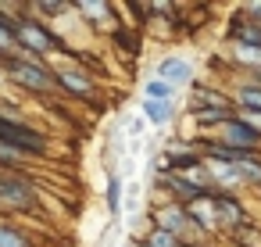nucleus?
Masks as SVG:
<instances>
[{"instance_id": "nucleus-1", "label": "nucleus", "mask_w": 261, "mask_h": 247, "mask_svg": "<svg viewBox=\"0 0 261 247\" xmlns=\"http://www.w3.org/2000/svg\"><path fill=\"white\" fill-rule=\"evenodd\" d=\"M0 143L18 151V154H43L47 151V140L33 126H22L15 118H4V115H0Z\"/></svg>"}, {"instance_id": "nucleus-2", "label": "nucleus", "mask_w": 261, "mask_h": 247, "mask_svg": "<svg viewBox=\"0 0 261 247\" xmlns=\"http://www.w3.org/2000/svg\"><path fill=\"white\" fill-rule=\"evenodd\" d=\"M4 65H8V72L22 83V86H29V90H50L54 83H58V76H50L47 68H40V65H33V61H15V58H4Z\"/></svg>"}, {"instance_id": "nucleus-3", "label": "nucleus", "mask_w": 261, "mask_h": 247, "mask_svg": "<svg viewBox=\"0 0 261 247\" xmlns=\"http://www.w3.org/2000/svg\"><path fill=\"white\" fill-rule=\"evenodd\" d=\"M222 136H225L229 147H240V151H250V147L261 143V133H257L247 118H229V122L222 126Z\"/></svg>"}, {"instance_id": "nucleus-4", "label": "nucleus", "mask_w": 261, "mask_h": 247, "mask_svg": "<svg viewBox=\"0 0 261 247\" xmlns=\"http://www.w3.org/2000/svg\"><path fill=\"white\" fill-rule=\"evenodd\" d=\"M15 36H18V43L22 47H29V51H36V54H43V51H50L58 40L43 29V26H36V22H15Z\"/></svg>"}, {"instance_id": "nucleus-5", "label": "nucleus", "mask_w": 261, "mask_h": 247, "mask_svg": "<svg viewBox=\"0 0 261 247\" xmlns=\"http://www.w3.org/2000/svg\"><path fill=\"white\" fill-rule=\"evenodd\" d=\"M0 201L18 204V208H29V204L36 201L33 183H25L22 176H0Z\"/></svg>"}, {"instance_id": "nucleus-6", "label": "nucleus", "mask_w": 261, "mask_h": 247, "mask_svg": "<svg viewBox=\"0 0 261 247\" xmlns=\"http://www.w3.org/2000/svg\"><path fill=\"white\" fill-rule=\"evenodd\" d=\"M190 76H193V68H190L186 58H165V61L158 65V79H165V83H172V86L190 83Z\"/></svg>"}, {"instance_id": "nucleus-7", "label": "nucleus", "mask_w": 261, "mask_h": 247, "mask_svg": "<svg viewBox=\"0 0 261 247\" xmlns=\"http://www.w3.org/2000/svg\"><path fill=\"white\" fill-rule=\"evenodd\" d=\"M215 208H218V218L225 222V226H236V229H243V208H240V201L232 197V193H215Z\"/></svg>"}, {"instance_id": "nucleus-8", "label": "nucleus", "mask_w": 261, "mask_h": 247, "mask_svg": "<svg viewBox=\"0 0 261 247\" xmlns=\"http://www.w3.org/2000/svg\"><path fill=\"white\" fill-rule=\"evenodd\" d=\"M207 158L211 161H222V165H247V161H254L250 151H240V147H229V143H211L207 147Z\"/></svg>"}, {"instance_id": "nucleus-9", "label": "nucleus", "mask_w": 261, "mask_h": 247, "mask_svg": "<svg viewBox=\"0 0 261 247\" xmlns=\"http://www.w3.org/2000/svg\"><path fill=\"white\" fill-rule=\"evenodd\" d=\"M215 193H218V190H215ZM215 193L197 197L193 204H186V215H190L193 222H200L204 229H211V226H215V211H218V208H215Z\"/></svg>"}, {"instance_id": "nucleus-10", "label": "nucleus", "mask_w": 261, "mask_h": 247, "mask_svg": "<svg viewBox=\"0 0 261 247\" xmlns=\"http://www.w3.org/2000/svg\"><path fill=\"white\" fill-rule=\"evenodd\" d=\"M218 108H229V101H225L222 93H215V90H207V86H197V90H193V115H197V111H218Z\"/></svg>"}, {"instance_id": "nucleus-11", "label": "nucleus", "mask_w": 261, "mask_h": 247, "mask_svg": "<svg viewBox=\"0 0 261 247\" xmlns=\"http://www.w3.org/2000/svg\"><path fill=\"white\" fill-rule=\"evenodd\" d=\"M54 76H58L61 86H68V90L79 93V97H90V93H93V83L86 79V72H54Z\"/></svg>"}, {"instance_id": "nucleus-12", "label": "nucleus", "mask_w": 261, "mask_h": 247, "mask_svg": "<svg viewBox=\"0 0 261 247\" xmlns=\"http://www.w3.org/2000/svg\"><path fill=\"white\" fill-rule=\"evenodd\" d=\"M161 222H158V229H168V233H175L179 236V229H182V222H186V208H161V215H158Z\"/></svg>"}, {"instance_id": "nucleus-13", "label": "nucleus", "mask_w": 261, "mask_h": 247, "mask_svg": "<svg viewBox=\"0 0 261 247\" xmlns=\"http://www.w3.org/2000/svg\"><path fill=\"white\" fill-rule=\"evenodd\" d=\"M140 108H143V115H147L154 126H165V122L172 118V104H165V101H143Z\"/></svg>"}, {"instance_id": "nucleus-14", "label": "nucleus", "mask_w": 261, "mask_h": 247, "mask_svg": "<svg viewBox=\"0 0 261 247\" xmlns=\"http://www.w3.org/2000/svg\"><path fill=\"white\" fill-rule=\"evenodd\" d=\"M172 93H175V86L172 83H165V79H150L147 83V101H172Z\"/></svg>"}, {"instance_id": "nucleus-15", "label": "nucleus", "mask_w": 261, "mask_h": 247, "mask_svg": "<svg viewBox=\"0 0 261 247\" xmlns=\"http://www.w3.org/2000/svg\"><path fill=\"white\" fill-rule=\"evenodd\" d=\"M240 104H243L250 115H261V86H243V90H240Z\"/></svg>"}, {"instance_id": "nucleus-16", "label": "nucleus", "mask_w": 261, "mask_h": 247, "mask_svg": "<svg viewBox=\"0 0 261 247\" xmlns=\"http://www.w3.org/2000/svg\"><path fill=\"white\" fill-rule=\"evenodd\" d=\"M18 43V36H15V22L8 18V15H0V51H8V47H15Z\"/></svg>"}, {"instance_id": "nucleus-17", "label": "nucleus", "mask_w": 261, "mask_h": 247, "mask_svg": "<svg viewBox=\"0 0 261 247\" xmlns=\"http://www.w3.org/2000/svg\"><path fill=\"white\" fill-rule=\"evenodd\" d=\"M108 208H111V215H118V208H122V179L118 176L108 179Z\"/></svg>"}, {"instance_id": "nucleus-18", "label": "nucleus", "mask_w": 261, "mask_h": 247, "mask_svg": "<svg viewBox=\"0 0 261 247\" xmlns=\"http://www.w3.org/2000/svg\"><path fill=\"white\" fill-rule=\"evenodd\" d=\"M147 247H179V236L168 233V229H154V233L147 236Z\"/></svg>"}, {"instance_id": "nucleus-19", "label": "nucleus", "mask_w": 261, "mask_h": 247, "mask_svg": "<svg viewBox=\"0 0 261 247\" xmlns=\"http://www.w3.org/2000/svg\"><path fill=\"white\" fill-rule=\"evenodd\" d=\"M193 118H197L200 126H211V122H222V126H225V122L232 118V111H229V108H218V111H197Z\"/></svg>"}, {"instance_id": "nucleus-20", "label": "nucleus", "mask_w": 261, "mask_h": 247, "mask_svg": "<svg viewBox=\"0 0 261 247\" xmlns=\"http://www.w3.org/2000/svg\"><path fill=\"white\" fill-rule=\"evenodd\" d=\"M0 247H29V240L22 233L8 229V226H0Z\"/></svg>"}, {"instance_id": "nucleus-21", "label": "nucleus", "mask_w": 261, "mask_h": 247, "mask_svg": "<svg viewBox=\"0 0 261 247\" xmlns=\"http://www.w3.org/2000/svg\"><path fill=\"white\" fill-rule=\"evenodd\" d=\"M36 8H40L43 15H61L68 4H61V0H43V4H36Z\"/></svg>"}, {"instance_id": "nucleus-22", "label": "nucleus", "mask_w": 261, "mask_h": 247, "mask_svg": "<svg viewBox=\"0 0 261 247\" xmlns=\"http://www.w3.org/2000/svg\"><path fill=\"white\" fill-rule=\"evenodd\" d=\"M257 76H261V72H257Z\"/></svg>"}]
</instances>
